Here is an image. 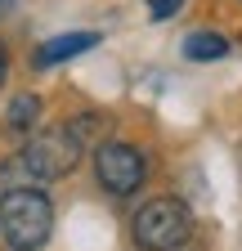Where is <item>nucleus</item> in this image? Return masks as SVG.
Listing matches in <instances>:
<instances>
[{
	"label": "nucleus",
	"mask_w": 242,
	"mask_h": 251,
	"mask_svg": "<svg viewBox=\"0 0 242 251\" xmlns=\"http://www.w3.org/2000/svg\"><path fill=\"white\" fill-rule=\"evenodd\" d=\"M130 233L139 251H179L193 238V211L179 198H148L130 220Z\"/></svg>",
	"instance_id": "nucleus-3"
},
{
	"label": "nucleus",
	"mask_w": 242,
	"mask_h": 251,
	"mask_svg": "<svg viewBox=\"0 0 242 251\" xmlns=\"http://www.w3.org/2000/svg\"><path fill=\"white\" fill-rule=\"evenodd\" d=\"M95 175H99V184L108 188V193H117V198H130V193H139V184L148 179V157L135 148V144H99L95 148Z\"/></svg>",
	"instance_id": "nucleus-4"
},
{
	"label": "nucleus",
	"mask_w": 242,
	"mask_h": 251,
	"mask_svg": "<svg viewBox=\"0 0 242 251\" xmlns=\"http://www.w3.org/2000/svg\"><path fill=\"white\" fill-rule=\"evenodd\" d=\"M184 54L193 63H216V58L229 54V41L220 36V31H193V36L184 41Z\"/></svg>",
	"instance_id": "nucleus-7"
},
{
	"label": "nucleus",
	"mask_w": 242,
	"mask_h": 251,
	"mask_svg": "<svg viewBox=\"0 0 242 251\" xmlns=\"http://www.w3.org/2000/svg\"><path fill=\"white\" fill-rule=\"evenodd\" d=\"M5 76H9V54H5V45H0V85H5Z\"/></svg>",
	"instance_id": "nucleus-9"
},
{
	"label": "nucleus",
	"mask_w": 242,
	"mask_h": 251,
	"mask_svg": "<svg viewBox=\"0 0 242 251\" xmlns=\"http://www.w3.org/2000/svg\"><path fill=\"white\" fill-rule=\"evenodd\" d=\"M36 121H41V99L36 94H14V103L5 108V130L14 139H32Z\"/></svg>",
	"instance_id": "nucleus-6"
},
{
	"label": "nucleus",
	"mask_w": 242,
	"mask_h": 251,
	"mask_svg": "<svg viewBox=\"0 0 242 251\" xmlns=\"http://www.w3.org/2000/svg\"><path fill=\"white\" fill-rule=\"evenodd\" d=\"M5 9H9V0H0V14H5Z\"/></svg>",
	"instance_id": "nucleus-10"
},
{
	"label": "nucleus",
	"mask_w": 242,
	"mask_h": 251,
	"mask_svg": "<svg viewBox=\"0 0 242 251\" xmlns=\"http://www.w3.org/2000/svg\"><path fill=\"white\" fill-rule=\"evenodd\" d=\"M179 5L184 0H148V14H153V23H166V18H175Z\"/></svg>",
	"instance_id": "nucleus-8"
},
{
	"label": "nucleus",
	"mask_w": 242,
	"mask_h": 251,
	"mask_svg": "<svg viewBox=\"0 0 242 251\" xmlns=\"http://www.w3.org/2000/svg\"><path fill=\"white\" fill-rule=\"evenodd\" d=\"M99 45V31H68V36H54V41H45L36 54H32V68H58V63H68V58H76V54H85V50H95Z\"/></svg>",
	"instance_id": "nucleus-5"
},
{
	"label": "nucleus",
	"mask_w": 242,
	"mask_h": 251,
	"mask_svg": "<svg viewBox=\"0 0 242 251\" xmlns=\"http://www.w3.org/2000/svg\"><path fill=\"white\" fill-rule=\"evenodd\" d=\"M81 139L72 135V126L63 121V126H49V130H41V135H32L27 139V148L18 152V157H9V166L0 171V179L5 184H49V179H63V175H72L76 171V162H81Z\"/></svg>",
	"instance_id": "nucleus-1"
},
{
	"label": "nucleus",
	"mask_w": 242,
	"mask_h": 251,
	"mask_svg": "<svg viewBox=\"0 0 242 251\" xmlns=\"http://www.w3.org/2000/svg\"><path fill=\"white\" fill-rule=\"evenodd\" d=\"M54 229V206L36 184H9L0 193V238L9 251H41Z\"/></svg>",
	"instance_id": "nucleus-2"
}]
</instances>
